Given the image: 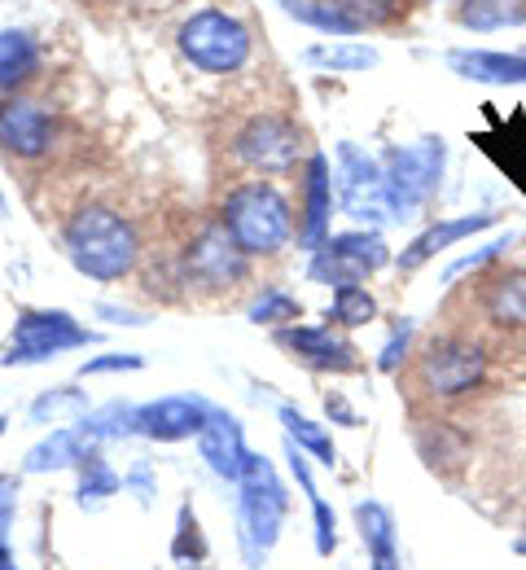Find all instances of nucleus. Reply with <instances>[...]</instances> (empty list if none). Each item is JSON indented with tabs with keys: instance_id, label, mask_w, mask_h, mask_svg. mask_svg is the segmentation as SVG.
Instances as JSON below:
<instances>
[{
	"instance_id": "20",
	"label": "nucleus",
	"mask_w": 526,
	"mask_h": 570,
	"mask_svg": "<svg viewBox=\"0 0 526 570\" xmlns=\"http://www.w3.org/2000/svg\"><path fill=\"white\" fill-rule=\"evenodd\" d=\"M356 522H360V535H365V549H369V562L374 570H399V544H395V518L386 504L365 500L356 504Z\"/></svg>"
},
{
	"instance_id": "36",
	"label": "nucleus",
	"mask_w": 526,
	"mask_h": 570,
	"mask_svg": "<svg viewBox=\"0 0 526 570\" xmlns=\"http://www.w3.org/2000/svg\"><path fill=\"white\" fill-rule=\"evenodd\" d=\"M0 434H4V417H0Z\"/></svg>"
},
{
	"instance_id": "19",
	"label": "nucleus",
	"mask_w": 526,
	"mask_h": 570,
	"mask_svg": "<svg viewBox=\"0 0 526 570\" xmlns=\"http://www.w3.org/2000/svg\"><path fill=\"white\" fill-rule=\"evenodd\" d=\"M40 75V45L31 31H0V92H13Z\"/></svg>"
},
{
	"instance_id": "12",
	"label": "nucleus",
	"mask_w": 526,
	"mask_h": 570,
	"mask_svg": "<svg viewBox=\"0 0 526 570\" xmlns=\"http://www.w3.org/2000/svg\"><path fill=\"white\" fill-rule=\"evenodd\" d=\"M0 145L13 158H44L53 149V119L31 97L0 101Z\"/></svg>"
},
{
	"instance_id": "18",
	"label": "nucleus",
	"mask_w": 526,
	"mask_h": 570,
	"mask_svg": "<svg viewBox=\"0 0 526 570\" xmlns=\"http://www.w3.org/2000/svg\"><path fill=\"white\" fill-rule=\"evenodd\" d=\"M448 67L474 83H526V58L518 53H487V49H456Z\"/></svg>"
},
{
	"instance_id": "29",
	"label": "nucleus",
	"mask_w": 526,
	"mask_h": 570,
	"mask_svg": "<svg viewBox=\"0 0 526 570\" xmlns=\"http://www.w3.org/2000/svg\"><path fill=\"white\" fill-rule=\"evenodd\" d=\"M351 22H356V31H365V27H386V22H395L399 13H404V0H334Z\"/></svg>"
},
{
	"instance_id": "21",
	"label": "nucleus",
	"mask_w": 526,
	"mask_h": 570,
	"mask_svg": "<svg viewBox=\"0 0 526 570\" xmlns=\"http://www.w3.org/2000/svg\"><path fill=\"white\" fill-rule=\"evenodd\" d=\"M92 430L88 426H62L53 430L40 448H31L27 456V470L40 474V470H58V465H76V461H88V448H92Z\"/></svg>"
},
{
	"instance_id": "30",
	"label": "nucleus",
	"mask_w": 526,
	"mask_h": 570,
	"mask_svg": "<svg viewBox=\"0 0 526 570\" xmlns=\"http://www.w3.org/2000/svg\"><path fill=\"white\" fill-rule=\"evenodd\" d=\"M302 307L286 294V289H268L255 307H250V321L255 325H277V321H299Z\"/></svg>"
},
{
	"instance_id": "13",
	"label": "nucleus",
	"mask_w": 526,
	"mask_h": 570,
	"mask_svg": "<svg viewBox=\"0 0 526 570\" xmlns=\"http://www.w3.org/2000/svg\"><path fill=\"white\" fill-rule=\"evenodd\" d=\"M207 413H211V409H207L202 400H193V395H167V400H153L146 409H137L132 426L141 430V434H150V439L176 443V439L198 434L202 422H207Z\"/></svg>"
},
{
	"instance_id": "6",
	"label": "nucleus",
	"mask_w": 526,
	"mask_h": 570,
	"mask_svg": "<svg viewBox=\"0 0 526 570\" xmlns=\"http://www.w3.org/2000/svg\"><path fill=\"white\" fill-rule=\"evenodd\" d=\"M299 154H302L299 124H290L281 115H255L232 137V158L246 163L250 171H264V176L290 171L299 163Z\"/></svg>"
},
{
	"instance_id": "14",
	"label": "nucleus",
	"mask_w": 526,
	"mask_h": 570,
	"mask_svg": "<svg viewBox=\"0 0 526 570\" xmlns=\"http://www.w3.org/2000/svg\"><path fill=\"white\" fill-rule=\"evenodd\" d=\"M329 215H334V176H329V158L311 154L307 158V180H302V219L299 242L307 250H320L329 237Z\"/></svg>"
},
{
	"instance_id": "7",
	"label": "nucleus",
	"mask_w": 526,
	"mask_h": 570,
	"mask_svg": "<svg viewBox=\"0 0 526 570\" xmlns=\"http://www.w3.org/2000/svg\"><path fill=\"white\" fill-rule=\"evenodd\" d=\"M417 377L439 400L469 395L487 377V352L478 343H469V338H439V343L426 347V356L417 364Z\"/></svg>"
},
{
	"instance_id": "1",
	"label": "nucleus",
	"mask_w": 526,
	"mask_h": 570,
	"mask_svg": "<svg viewBox=\"0 0 526 570\" xmlns=\"http://www.w3.org/2000/svg\"><path fill=\"white\" fill-rule=\"evenodd\" d=\"M67 255L92 282H123L141 259L137 224L110 207L88 203L67 219Z\"/></svg>"
},
{
	"instance_id": "34",
	"label": "nucleus",
	"mask_w": 526,
	"mask_h": 570,
	"mask_svg": "<svg viewBox=\"0 0 526 570\" xmlns=\"http://www.w3.org/2000/svg\"><path fill=\"white\" fill-rule=\"evenodd\" d=\"M0 570H13L9 567V558H4V549H0Z\"/></svg>"
},
{
	"instance_id": "33",
	"label": "nucleus",
	"mask_w": 526,
	"mask_h": 570,
	"mask_svg": "<svg viewBox=\"0 0 526 570\" xmlns=\"http://www.w3.org/2000/svg\"><path fill=\"white\" fill-rule=\"evenodd\" d=\"M496 250H505V237H500V242H492V246H483V250H478V255H469V259H456V264L448 268V277L465 273V268H478V264H483V259H492Z\"/></svg>"
},
{
	"instance_id": "35",
	"label": "nucleus",
	"mask_w": 526,
	"mask_h": 570,
	"mask_svg": "<svg viewBox=\"0 0 526 570\" xmlns=\"http://www.w3.org/2000/svg\"><path fill=\"white\" fill-rule=\"evenodd\" d=\"M0 215H4V198H0Z\"/></svg>"
},
{
	"instance_id": "27",
	"label": "nucleus",
	"mask_w": 526,
	"mask_h": 570,
	"mask_svg": "<svg viewBox=\"0 0 526 570\" xmlns=\"http://www.w3.org/2000/svg\"><path fill=\"white\" fill-rule=\"evenodd\" d=\"M329 316L338 321V325H369L377 316V303L374 294L365 289V285H343V289H334V307H329Z\"/></svg>"
},
{
	"instance_id": "16",
	"label": "nucleus",
	"mask_w": 526,
	"mask_h": 570,
	"mask_svg": "<svg viewBox=\"0 0 526 570\" xmlns=\"http://www.w3.org/2000/svg\"><path fill=\"white\" fill-rule=\"evenodd\" d=\"M198 448H202V461L220 474V479H241V465H246V443H241V426L232 413L211 409L207 422L198 430Z\"/></svg>"
},
{
	"instance_id": "23",
	"label": "nucleus",
	"mask_w": 526,
	"mask_h": 570,
	"mask_svg": "<svg viewBox=\"0 0 526 570\" xmlns=\"http://www.w3.org/2000/svg\"><path fill=\"white\" fill-rule=\"evenodd\" d=\"M307 67H325V71H369L377 67V49L356 45V40H334V45H311L302 49Z\"/></svg>"
},
{
	"instance_id": "26",
	"label": "nucleus",
	"mask_w": 526,
	"mask_h": 570,
	"mask_svg": "<svg viewBox=\"0 0 526 570\" xmlns=\"http://www.w3.org/2000/svg\"><path fill=\"white\" fill-rule=\"evenodd\" d=\"M83 413H88V395H83V391H71V386H58V391H49V395H40V400L31 404V417H36L40 426L67 422V417H83Z\"/></svg>"
},
{
	"instance_id": "25",
	"label": "nucleus",
	"mask_w": 526,
	"mask_h": 570,
	"mask_svg": "<svg viewBox=\"0 0 526 570\" xmlns=\"http://www.w3.org/2000/svg\"><path fill=\"white\" fill-rule=\"evenodd\" d=\"M290 18L299 22H311L320 31H338V36H356V22L334 4V0H281Z\"/></svg>"
},
{
	"instance_id": "28",
	"label": "nucleus",
	"mask_w": 526,
	"mask_h": 570,
	"mask_svg": "<svg viewBox=\"0 0 526 570\" xmlns=\"http://www.w3.org/2000/svg\"><path fill=\"white\" fill-rule=\"evenodd\" d=\"M281 422H286V430H290V443H295V448H307V452H311V456H320L325 465H334V461H338V452H334L329 434L316 426V422L299 417L295 409H281Z\"/></svg>"
},
{
	"instance_id": "9",
	"label": "nucleus",
	"mask_w": 526,
	"mask_h": 570,
	"mask_svg": "<svg viewBox=\"0 0 526 570\" xmlns=\"http://www.w3.org/2000/svg\"><path fill=\"white\" fill-rule=\"evenodd\" d=\"M338 203L351 219H395L390 215V198H386V171L381 163H374L369 154H360L351 141H343L338 149Z\"/></svg>"
},
{
	"instance_id": "24",
	"label": "nucleus",
	"mask_w": 526,
	"mask_h": 570,
	"mask_svg": "<svg viewBox=\"0 0 526 570\" xmlns=\"http://www.w3.org/2000/svg\"><path fill=\"white\" fill-rule=\"evenodd\" d=\"M487 316L505 330H526V277H500V282L487 289Z\"/></svg>"
},
{
	"instance_id": "2",
	"label": "nucleus",
	"mask_w": 526,
	"mask_h": 570,
	"mask_svg": "<svg viewBox=\"0 0 526 570\" xmlns=\"http://www.w3.org/2000/svg\"><path fill=\"white\" fill-rule=\"evenodd\" d=\"M220 224L228 228V237L237 242L241 255H277L295 233L290 203L268 180H246V185L228 189Z\"/></svg>"
},
{
	"instance_id": "11",
	"label": "nucleus",
	"mask_w": 526,
	"mask_h": 570,
	"mask_svg": "<svg viewBox=\"0 0 526 570\" xmlns=\"http://www.w3.org/2000/svg\"><path fill=\"white\" fill-rule=\"evenodd\" d=\"M241 273H246V255L237 250L225 224L216 219L198 228V237L185 250V277L202 289H228L232 282H241Z\"/></svg>"
},
{
	"instance_id": "22",
	"label": "nucleus",
	"mask_w": 526,
	"mask_h": 570,
	"mask_svg": "<svg viewBox=\"0 0 526 570\" xmlns=\"http://www.w3.org/2000/svg\"><path fill=\"white\" fill-rule=\"evenodd\" d=\"M456 18L469 31H509L526 22V0H460Z\"/></svg>"
},
{
	"instance_id": "4",
	"label": "nucleus",
	"mask_w": 526,
	"mask_h": 570,
	"mask_svg": "<svg viewBox=\"0 0 526 570\" xmlns=\"http://www.w3.org/2000/svg\"><path fill=\"white\" fill-rule=\"evenodd\" d=\"M444 158H448V149H444V141H435V137L413 145H395L381 158L386 198H390V215L395 219H408V215L421 212L430 203V194L439 189V176H444Z\"/></svg>"
},
{
	"instance_id": "3",
	"label": "nucleus",
	"mask_w": 526,
	"mask_h": 570,
	"mask_svg": "<svg viewBox=\"0 0 526 570\" xmlns=\"http://www.w3.org/2000/svg\"><path fill=\"white\" fill-rule=\"evenodd\" d=\"M176 49L189 67L207 75H232L241 71L255 53V36L250 27L228 13V9H198L193 18H185V27L176 31Z\"/></svg>"
},
{
	"instance_id": "5",
	"label": "nucleus",
	"mask_w": 526,
	"mask_h": 570,
	"mask_svg": "<svg viewBox=\"0 0 526 570\" xmlns=\"http://www.w3.org/2000/svg\"><path fill=\"white\" fill-rule=\"evenodd\" d=\"M241 522H246V549L250 558L268 553L277 544L281 518H286V492L264 456H246L241 465Z\"/></svg>"
},
{
	"instance_id": "17",
	"label": "nucleus",
	"mask_w": 526,
	"mask_h": 570,
	"mask_svg": "<svg viewBox=\"0 0 526 570\" xmlns=\"http://www.w3.org/2000/svg\"><path fill=\"white\" fill-rule=\"evenodd\" d=\"M496 224V215H460V219H439V224H430L404 255H399V268L404 273H417L421 264H430L439 250H448V246H456L460 237H474V233H483V228H492Z\"/></svg>"
},
{
	"instance_id": "31",
	"label": "nucleus",
	"mask_w": 526,
	"mask_h": 570,
	"mask_svg": "<svg viewBox=\"0 0 526 570\" xmlns=\"http://www.w3.org/2000/svg\"><path fill=\"white\" fill-rule=\"evenodd\" d=\"M408 334H413V325H399V330H395V338H390V343L381 347V356H377V368H386V373L399 368V360L408 352Z\"/></svg>"
},
{
	"instance_id": "10",
	"label": "nucleus",
	"mask_w": 526,
	"mask_h": 570,
	"mask_svg": "<svg viewBox=\"0 0 526 570\" xmlns=\"http://www.w3.org/2000/svg\"><path fill=\"white\" fill-rule=\"evenodd\" d=\"M92 334L76 325V316L67 312H27L13 330V347H9V364H36V360H49L58 352H71L83 347Z\"/></svg>"
},
{
	"instance_id": "32",
	"label": "nucleus",
	"mask_w": 526,
	"mask_h": 570,
	"mask_svg": "<svg viewBox=\"0 0 526 570\" xmlns=\"http://www.w3.org/2000/svg\"><path fill=\"white\" fill-rule=\"evenodd\" d=\"M141 364H146L141 356H119V352H115V356L88 360V364H83V377H88V373H119V368H141Z\"/></svg>"
},
{
	"instance_id": "15",
	"label": "nucleus",
	"mask_w": 526,
	"mask_h": 570,
	"mask_svg": "<svg viewBox=\"0 0 526 570\" xmlns=\"http://www.w3.org/2000/svg\"><path fill=\"white\" fill-rule=\"evenodd\" d=\"M281 347H290L311 368H338V373L356 368V347L329 325H290L281 330Z\"/></svg>"
},
{
	"instance_id": "8",
	"label": "nucleus",
	"mask_w": 526,
	"mask_h": 570,
	"mask_svg": "<svg viewBox=\"0 0 526 570\" xmlns=\"http://www.w3.org/2000/svg\"><path fill=\"white\" fill-rule=\"evenodd\" d=\"M390 259L386 242L377 233H338L320 250H311V277L325 285H360Z\"/></svg>"
}]
</instances>
